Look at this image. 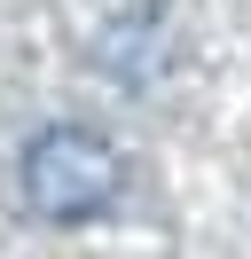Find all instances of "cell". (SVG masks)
<instances>
[{"mask_svg": "<svg viewBox=\"0 0 251 259\" xmlns=\"http://www.w3.org/2000/svg\"><path fill=\"white\" fill-rule=\"evenodd\" d=\"M126 189V157L110 134L94 126H39L24 142V204L39 212V220L71 228V220H94V212H110Z\"/></svg>", "mask_w": 251, "mask_h": 259, "instance_id": "obj_1", "label": "cell"}]
</instances>
